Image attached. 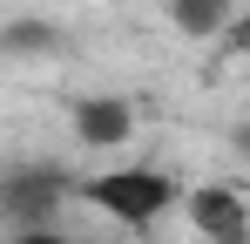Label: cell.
<instances>
[{
    "mask_svg": "<svg viewBox=\"0 0 250 244\" xmlns=\"http://www.w3.org/2000/svg\"><path fill=\"white\" fill-rule=\"evenodd\" d=\"M230 143H237V156H250V122H237V129H230Z\"/></svg>",
    "mask_w": 250,
    "mask_h": 244,
    "instance_id": "9c48e42d",
    "label": "cell"
},
{
    "mask_svg": "<svg viewBox=\"0 0 250 244\" xmlns=\"http://www.w3.org/2000/svg\"><path fill=\"white\" fill-rule=\"evenodd\" d=\"M169 21L189 41H223V27L237 21V7L230 0H169Z\"/></svg>",
    "mask_w": 250,
    "mask_h": 244,
    "instance_id": "5b68a950",
    "label": "cell"
},
{
    "mask_svg": "<svg viewBox=\"0 0 250 244\" xmlns=\"http://www.w3.org/2000/svg\"><path fill=\"white\" fill-rule=\"evenodd\" d=\"M14 244H75V238H68V231H54V224H47V231H21V238H14Z\"/></svg>",
    "mask_w": 250,
    "mask_h": 244,
    "instance_id": "ba28073f",
    "label": "cell"
},
{
    "mask_svg": "<svg viewBox=\"0 0 250 244\" xmlns=\"http://www.w3.org/2000/svg\"><path fill=\"white\" fill-rule=\"evenodd\" d=\"M128 136H135V109H128L122 95H88V102H75V143H88V149H122Z\"/></svg>",
    "mask_w": 250,
    "mask_h": 244,
    "instance_id": "277c9868",
    "label": "cell"
},
{
    "mask_svg": "<svg viewBox=\"0 0 250 244\" xmlns=\"http://www.w3.org/2000/svg\"><path fill=\"white\" fill-rule=\"evenodd\" d=\"M189 224L209 244H250V210L237 197V183H196L189 190Z\"/></svg>",
    "mask_w": 250,
    "mask_h": 244,
    "instance_id": "3957f363",
    "label": "cell"
},
{
    "mask_svg": "<svg viewBox=\"0 0 250 244\" xmlns=\"http://www.w3.org/2000/svg\"><path fill=\"white\" fill-rule=\"evenodd\" d=\"M75 197L88 210L128 224V231H149V224H163L169 210H176V176L156 170V163H128V170H102V176L75 183Z\"/></svg>",
    "mask_w": 250,
    "mask_h": 244,
    "instance_id": "6da1fadb",
    "label": "cell"
},
{
    "mask_svg": "<svg viewBox=\"0 0 250 244\" xmlns=\"http://www.w3.org/2000/svg\"><path fill=\"white\" fill-rule=\"evenodd\" d=\"M61 197H75V176H61V170H14V176L0 183V210H7L21 231H47Z\"/></svg>",
    "mask_w": 250,
    "mask_h": 244,
    "instance_id": "7a4b0ae2",
    "label": "cell"
},
{
    "mask_svg": "<svg viewBox=\"0 0 250 244\" xmlns=\"http://www.w3.org/2000/svg\"><path fill=\"white\" fill-rule=\"evenodd\" d=\"M7 48H54V34H47V27H14Z\"/></svg>",
    "mask_w": 250,
    "mask_h": 244,
    "instance_id": "52a82bcc",
    "label": "cell"
},
{
    "mask_svg": "<svg viewBox=\"0 0 250 244\" xmlns=\"http://www.w3.org/2000/svg\"><path fill=\"white\" fill-rule=\"evenodd\" d=\"M223 48H230V54H250V14H237V21L223 27Z\"/></svg>",
    "mask_w": 250,
    "mask_h": 244,
    "instance_id": "8992f818",
    "label": "cell"
}]
</instances>
